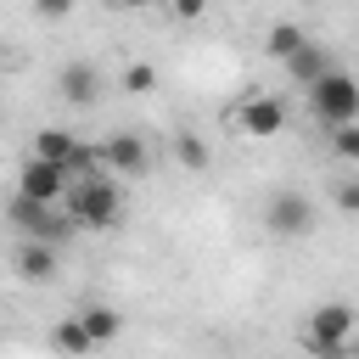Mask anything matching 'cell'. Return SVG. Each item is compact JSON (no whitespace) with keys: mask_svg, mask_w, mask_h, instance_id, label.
Wrapping results in <instances>:
<instances>
[{"mask_svg":"<svg viewBox=\"0 0 359 359\" xmlns=\"http://www.w3.org/2000/svg\"><path fill=\"white\" fill-rule=\"evenodd\" d=\"M331 151L353 163V157H359V123H342V129H331Z\"/></svg>","mask_w":359,"mask_h":359,"instance_id":"cell-17","label":"cell"},{"mask_svg":"<svg viewBox=\"0 0 359 359\" xmlns=\"http://www.w3.org/2000/svg\"><path fill=\"white\" fill-rule=\"evenodd\" d=\"M151 84H157V67H146V62H129V67H123V90H129V95H146Z\"/></svg>","mask_w":359,"mask_h":359,"instance_id":"cell-16","label":"cell"},{"mask_svg":"<svg viewBox=\"0 0 359 359\" xmlns=\"http://www.w3.org/2000/svg\"><path fill=\"white\" fill-rule=\"evenodd\" d=\"M56 90H62V101H73V107H95V101H101V67H95V62H67V67L56 73Z\"/></svg>","mask_w":359,"mask_h":359,"instance_id":"cell-9","label":"cell"},{"mask_svg":"<svg viewBox=\"0 0 359 359\" xmlns=\"http://www.w3.org/2000/svg\"><path fill=\"white\" fill-rule=\"evenodd\" d=\"M303 45H309V34H303L297 22H275V28L264 34V50H269L275 62H286V56H292V50H303Z\"/></svg>","mask_w":359,"mask_h":359,"instance_id":"cell-13","label":"cell"},{"mask_svg":"<svg viewBox=\"0 0 359 359\" xmlns=\"http://www.w3.org/2000/svg\"><path fill=\"white\" fill-rule=\"evenodd\" d=\"M11 224L22 230V241H39V247H62V241L73 236V224L62 219V208L22 202V196H11Z\"/></svg>","mask_w":359,"mask_h":359,"instance_id":"cell-4","label":"cell"},{"mask_svg":"<svg viewBox=\"0 0 359 359\" xmlns=\"http://www.w3.org/2000/svg\"><path fill=\"white\" fill-rule=\"evenodd\" d=\"M309 107H314V118H320L325 129L353 123V118H359V84H353V73L331 67L325 79H314V84H309Z\"/></svg>","mask_w":359,"mask_h":359,"instance_id":"cell-3","label":"cell"},{"mask_svg":"<svg viewBox=\"0 0 359 359\" xmlns=\"http://www.w3.org/2000/svg\"><path fill=\"white\" fill-rule=\"evenodd\" d=\"M56 348H62L67 359H90V337H84V325H79L73 314H67V320L56 325Z\"/></svg>","mask_w":359,"mask_h":359,"instance_id":"cell-14","label":"cell"},{"mask_svg":"<svg viewBox=\"0 0 359 359\" xmlns=\"http://www.w3.org/2000/svg\"><path fill=\"white\" fill-rule=\"evenodd\" d=\"M297 342L314 353V359H348L353 353V303H320L309 320H303V331H297Z\"/></svg>","mask_w":359,"mask_h":359,"instance_id":"cell-2","label":"cell"},{"mask_svg":"<svg viewBox=\"0 0 359 359\" xmlns=\"http://www.w3.org/2000/svg\"><path fill=\"white\" fill-rule=\"evenodd\" d=\"M62 191H67V174H62V168L34 163V157L17 168V196H22V202H45V208H56V202H62Z\"/></svg>","mask_w":359,"mask_h":359,"instance_id":"cell-7","label":"cell"},{"mask_svg":"<svg viewBox=\"0 0 359 359\" xmlns=\"http://www.w3.org/2000/svg\"><path fill=\"white\" fill-rule=\"evenodd\" d=\"M286 73H292L303 90H309L314 79H325V73H331V56H325V45H314V39H309L303 50H292V56H286Z\"/></svg>","mask_w":359,"mask_h":359,"instance_id":"cell-12","label":"cell"},{"mask_svg":"<svg viewBox=\"0 0 359 359\" xmlns=\"http://www.w3.org/2000/svg\"><path fill=\"white\" fill-rule=\"evenodd\" d=\"M264 230L280 236V241L309 236V230H314V202H309L303 191H275V196L264 202Z\"/></svg>","mask_w":359,"mask_h":359,"instance_id":"cell-5","label":"cell"},{"mask_svg":"<svg viewBox=\"0 0 359 359\" xmlns=\"http://www.w3.org/2000/svg\"><path fill=\"white\" fill-rule=\"evenodd\" d=\"M236 118H241V129H247L252 140H269V135L286 129V101H280V95H247Z\"/></svg>","mask_w":359,"mask_h":359,"instance_id":"cell-8","label":"cell"},{"mask_svg":"<svg viewBox=\"0 0 359 359\" xmlns=\"http://www.w3.org/2000/svg\"><path fill=\"white\" fill-rule=\"evenodd\" d=\"M174 157L185 163V168H208V146H202V135H174Z\"/></svg>","mask_w":359,"mask_h":359,"instance_id":"cell-15","label":"cell"},{"mask_svg":"<svg viewBox=\"0 0 359 359\" xmlns=\"http://www.w3.org/2000/svg\"><path fill=\"white\" fill-rule=\"evenodd\" d=\"M73 320L84 325V337H90V348H101V342H112V337L123 331V314H118L112 303H84V309H79Z\"/></svg>","mask_w":359,"mask_h":359,"instance_id":"cell-11","label":"cell"},{"mask_svg":"<svg viewBox=\"0 0 359 359\" xmlns=\"http://www.w3.org/2000/svg\"><path fill=\"white\" fill-rule=\"evenodd\" d=\"M62 219L73 224V230H112L118 219H123V191L95 168V174H84V180H67V191H62Z\"/></svg>","mask_w":359,"mask_h":359,"instance_id":"cell-1","label":"cell"},{"mask_svg":"<svg viewBox=\"0 0 359 359\" xmlns=\"http://www.w3.org/2000/svg\"><path fill=\"white\" fill-rule=\"evenodd\" d=\"M17 275H22L28 286H50V280H56V247L22 241V247H17Z\"/></svg>","mask_w":359,"mask_h":359,"instance_id":"cell-10","label":"cell"},{"mask_svg":"<svg viewBox=\"0 0 359 359\" xmlns=\"http://www.w3.org/2000/svg\"><path fill=\"white\" fill-rule=\"evenodd\" d=\"M95 157H101V168H112V174H123V180H140V174L151 168V151H146V140H140V135H129V129L107 135V146H101Z\"/></svg>","mask_w":359,"mask_h":359,"instance_id":"cell-6","label":"cell"}]
</instances>
